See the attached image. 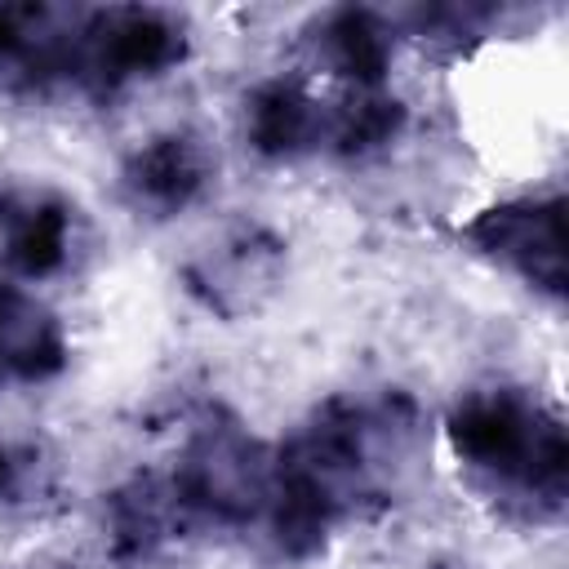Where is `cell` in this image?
I'll use <instances>...</instances> for the list:
<instances>
[{
	"instance_id": "obj_1",
	"label": "cell",
	"mask_w": 569,
	"mask_h": 569,
	"mask_svg": "<svg viewBox=\"0 0 569 569\" xmlns=\"http://www.w3.org/2000/svg\"><path fill=\"white\" fill-rule=\"evenodd\" d=\"M458 458L485 476L493 493L529 507L533 516L560 511L565 493V436L560 422L520 396L471 400L453 427Z\"/></svg>"
},
{
	"instance_id": "obj_2",
	"label": "cell",
	"mask_w": 569,
	"mask_h": 569,
	"mask_svg": "<svg viewBox=\"0 0 569 569\" xmlns=\"http://www.w3.org/2000/svg\"><path fill=\"white\" fill-rule=\"evenodd\" d=\"M480 244L493 258H502L507 267L525 271L533 284L560 289V267H565L560 204H511V209H493L480 222Z\"/></svg>"
}]
</instances>
